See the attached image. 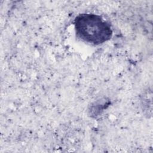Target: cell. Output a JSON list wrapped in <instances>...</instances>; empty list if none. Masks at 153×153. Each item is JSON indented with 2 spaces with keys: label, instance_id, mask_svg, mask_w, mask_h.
<instances>
[{
  "label": "cell",
  "instance_id": "cell-1",
  "mask_svg": "<svg viewBox=\"0 0 153 153\" xmlns=\"http://www.w3.org/2000/svg\"><path fill=\"white\" fill-rule=\"evenodd\" d=\"M74 25L77 36L91 44H102L112 35L111 26L96 14H81L75 18Z\"/></svg>",
  "mask_w": 153,
  "mask_h": 153
}]
</instances>
